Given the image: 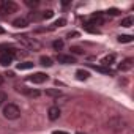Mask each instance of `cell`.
<instances>
[{
	"instance_id": "6da1fadb",
	"label": "cell",
	"mask_w": 134,
	"mask_h": 134,
	"mask_svg": "<svg viewBox=\"0 0 134 134\" xmlns=\"http://www.w3.org/2000/svg\"><path fill=\"white\" fill-rule=\"evenodd\" d=\"M19 115H21V109L16 104L10 103L3 107V117L8 118V120H16V118H19Z\"/></svg>"
},
{
	"instance_id": "7a4b0ae2",
	"label": "cell",
	"mask_w": 134,
	"mask_h": 134,
	"mask_svg": "<svg viewBox=\"0 0 134 134\" xmlns=\"http://www.w3.org/2000/svg\"><path fill=\"white\" fill-rule=\"evenodd\" d=\"M19 41H21V44H24V46H25L27 49H30V51H38V49L41 47V44H40L36 40L29 38V36H25V35L19 36Z\"/></svg>"
},
{
	"instance_id": "3957f363",
	"label": "cell",
	"mask_w": 134,
	"mask_h": 134,
	"mask_svg": "<svg viewBox=\"0 0 134 134\" xmlns=\"http://www.w3.org/2000/svg\"><path fill=\"white\" fill-rule=\"evenodd\" d=\"M18 10V5L14 3V2H10V0H0V11L2 13H14Z\"/></svg>"
},
{
	"instance_id": "277c9868",
	"label": "cell",
	"mask_w": 134,
	"mask_h": 134,
	"mask_svg": "<svg viewBox=\"0 0 134 134\" xmlns=\"http://www.w3.org/2000/svg\"><path fill=\"white\" fill-rule=\"evenodd\" d=\"M14 58V49H10L7 52H3L2 55H0V65H3V66H8Z\"/></svg>"
},
{
	"instance_id": "5b68a950",
	"label": "cell",
	"mask_w": 134,
	"mask_h": 134,
	"mask_svg": "<svg viewBox=\"0 0 134 134\" xmlns=\"http://www.w3.org/2000/svg\"><path fill=\"white\" fill-rule=\"evenodd\" d=\"M27 81L29 82H33V84H43V82L47 81V74H44V73H35V74L29 76Z\"/></svg>"
},
{
	"instance_id": "8992f818",
	"label": "cell",
	"mask_w": 134,
	"mask_h": 134,
	"mask_svg": "<svg viewBox=\"0 0 134 134\" xmlns=\"http://www.w3.org/2000/svg\"><path fill=\"white\" fill-rule=\"evenodd\" d=\"M57 62L58 63H63V65H73L76 60L73 55H65V54H58L57 55Z\"/></svg>"
},
{
	"instance_id": "52a82bcc",
	"label": "cell",
	"mask_w": 134,
	"mask_h": 134,
	"mask_svg": "<svg viewBox=\"0 0 134 134\" xmlns=\"http://www.w3.org/2000/svg\"><path fill=\"white\" fill-rule=\"evenodd\" d=\"M18 92H21V93H24V95H27L30 98L40 96V92L38 90H32V88H27V87H18Z\"/></svg>"
},
{
	"instance_id": "ba28073f",
	"label": "cell",
	"mask_w": 134,
	"mask_h": 134,
	"mask_svg": "<svg viewBox=\"0 0 134 134\" xmlns=\"http://www.w3.org/2000/svg\"><path fill=\"white\" fill-rule=\"evenodd\" d=\"M47 117H49V120H57L58 117H60V107L58 106H52V107H49V110H47Z\"/></svg>"
},
{
	"instance_id": "9c48e42d",
	"label": "cell",
	"mask_w": 134,
	"mask_h": 134,
	"mask_svg": "<svg viewBox=\"0 0 134 134\" xmlns=\"http://www.w3.org/2000/svg\"><path fill=\"white\" fill-rule=\"evenodd\" d=\"M131 68H132V58H126V60H123L118 65V70L120 71H129Z\"/></svg>"
},
{
	"instance_id": "30bf717a",
	"label": "cell",
	"mask_w": 134,
	"mask_h": 134,
	"mask_svg": "<svg viewBox=\"0 0 134 134\" xmlns=\"http://www.w3.org/2000/svg\"><path fill=\"white\" fill-rule=\"evenodd\" d=\"M13 25H14L16 29H25V27L29 25V19H25V18H18V19L13 21Z\"/></svg>"
},
{
	"instance_id": "8fae6325",
	"label": "cell",
	"mask_w": 134,
	"mask_h": 134,
	"mask_svg": "<svg viewBox=\"0 0 134 134\" xmlns=\"http://www.w3.org/2000/svg\"><path fill=\"white\" fill-rule=\"evenodd\" d=\"M115 62V54H110V55H106L103 60H101V63L104 65V66H110L112 63Z\"/></svg>"
},
{
	"instance_id": "7c38bea8",
	"label": "cell",
	"mask_w": 134,
	"mask_h": 134,
	"mask_svg": "<svg viewBox=\"0 0 134 134\" xmlns=\"http://www.w3.org/2000/svg\"><path fill=\"white\" fill-rule=\"evenodd\" d=\"M88 71H85V70H77L76 71V77L79 79V81H85V79H88Z\"/></svg>"
},
{
	"instance_id": "4fadbf2b",
	"label": "cell",
	"mask_w": 134,
	"mask_h": 134,
	"mask_svg": "<svg viewBox=\"0 0 134 134\" xmlns=\"http://www.w3.org/2000/svg\"><path fill=\"white\" fill-rule=\"evenodd\" d=\"M40 63L43 65V66H52V58L51 57H46V55H43V57H40Z\"/></svg>"
},
{
	"instance_id": "5bb4252c",
	"label": "cell",
	"mask_w": 134,
	"mask_h": 134,
	"mask_svg": "<svg viewBox=\"0 0 134 134\" xmlns=\"http://www.w3.org/2000/svg\"><path fill=\"white\" fill-rule=\"evenodd\" d=\"M30 68H33V63H32V62H22V63L18 65V70H19V71H22V70H30Z\"/></svg>"
},
{
	"instance_id": "9a60e30c",
	"label": "cell",
	"mask_w": 134,
	"mask_h": 134,
	"mask_svg": "<svg viewBox=\"0 0 134 134\" xmlns=\"http://www.w3.org/2000/svg\"><path fill=\"white\" fill-rule=\"evenodd\" d=\"M132 24H134V19L129 16V18H125V19L121 21V24H120V25H121V27H131Z\"/></svg>"
},
{
	"instance_id": "2e32d148",
	"label": "cell",
	"mask_w": 134,
	"mask_h": 134,
	"mask_svg": "<svg viewBox=\"0 0 134 134\" xmlns=\"http://www.w3.org/2000/svg\"><path fill=\"white\" fill-rule=\"evenodd\" d=\"M46 95L47 96H60V90L58 88H49V90H46Z\"/></svg>"
},
{
	"instance_id": "e0dca14e",
	"label": "cell",
	"mask_w": 134,
	"mask_h": 134,
	"mask_svg": "<svg viewBox=\"0 0 134 134\" xmlns=\"http://www.w3.org/2000/svg\"><path fill=\"white\" fill-rule=\"evenodd\" d=\"M118 41L120 43H131L132 41V36L131 35H120L118 36Z\"/></svg>"
},
{
	"instance_id": "ac0fdd59",
	"label": "cell",
	"mask_w": 134,
	"mask_h": 134,
	"mask_svg": "<svg viewBox=\"0 0 134 134\" xmlns=\"http://www.w3.org/2000/svg\"><path fill=\"white\" fill-rule=\"evenodd\" d=\"M52 16H54V11H52V10H46V11L41 13V19H49V18H52Z\"/></svg>"
},
{
	"instance_id": "d6986e66",
	"label": "cell",
	"mask_w": 134,
	"mask_h": 134,
	"mask_svg": "<svg viewBox=\"0 0 134 134\" xmlns=\"http://www.w3.org/2000/svg\"><path fill=\"white\" fill-rule=\"evenodd\" d=\"M52 46H54L55 51H60V49L63 47V41H62V40H55V41L52 43Z\"/></svg>"
},
{
	"instance_id": "ffe728a7",
	"label": "cell",
	"mask_w": 134,
	"mask_h": 134,
	"mask_svg": "<svg viewBox=\"0 0 134 134\" xmlns=\"http://www.w3.org/2000/svg\"><path fill=\"white\" fill-rule=\"evenodd\" d=\"M65 24H66V19H58V21H55L52 25H54V27H63Z\"/></svg>"
},
{
	"instance_id": "44dd1931",
	"label": "cell",
	"mask_w": 134,
	"mask_h": 134,
	"mask_svg": "<svg viewBox=\"0 0 134 134\" xmlns=\"http://www.w3.org/2000/svg\"><path fill=\"white\" fill-rule=\"evenodd\" d=\"M40 2H38V0H33V2H32V0H25V5H29V7H36Z\"/></svg>"
},
{
	"instance_id": "7402d4cb",
	"label": "cell",
	"mask_w": 134,
	"mask_h": 134,
	"mask_svg": "<svg viewBox=\"0 0 134 134\" xmlns=\"http://www.w3.org/2000/svg\"><path fill=\"white\" fill-rule=\"evenodd\" d=\"M5 101H7V95H5L3 92H0V106H2Z\"/></svg>"
},
{
	"instance_id": "603a6c76",
	"label": "cell",
	"mask_w": 134,
	"mask_h": 134,
	"mask_svg": "<svg viewBox=\"0 0 134 134\" xmlns=\"http://www.w3.org/2000/svg\"><path fill=\"white\" fill-rule=\"evenodd\" d=\"M71 51H73L74 54H82V52H84V51H82L81 47H71Z\"/></svg>"
},
{
	"instance_id": "cb8c5ba5",
	"label": "cell",
	"mask_w": 134,
	"mask_h": 134,
	"mask_svg": "<svg viewBox=\"0 0 134 134\" xmlns=\"http://www.w3.org/2000/svg\"><path fill=\"white\" fill-rule=\"evenodd\" d=\"M107 13H109V14H112V16H115V14H118V10H115V8H112V10H109Z\"/></svg>"
},
{
	"instance_id": "d4e9b609",
	"label": "cell",
	"mask_w": 134,
	"mask_h": 134,
	"mask_svg": "<svg viewBox=\"0 0 134 134\" xmlns=\"http://www.w3.org/2000/svg\"><path fill=\"white\" fill-rule=\"evenodd\" d=\"M52 134H68V132H65V131H54Z\"/></svg>"
},
{
	"instance_id": "484cf974",
	"label": "cell",
	"mask_w": 134,
	"mask_h": 134,
	"mask_svg": "<svg viewBox=\"0 0 134 134\" xmlns=\"http://www.w3.org/2000/svg\"><path fill=\"white\" fill-rule=\"evenodd\" d=\"M2 84H3V76L0 74V85H2Z\"/></svg>"
},
{
	"instance_id": "4316f807",
	"label": "cell",
	"mask_w": 134,
	"mask_h": 134,
	"mask_svg": "<svg viewBox=\"0 0 134 134\" xmlns=\"http://www.w3.org/2000/svg\"><path fill=\"white\" fill-rule=\"evenodd\" d=\"M76 134H85V132H76Z\"/></svg>"
}]
</instances>
